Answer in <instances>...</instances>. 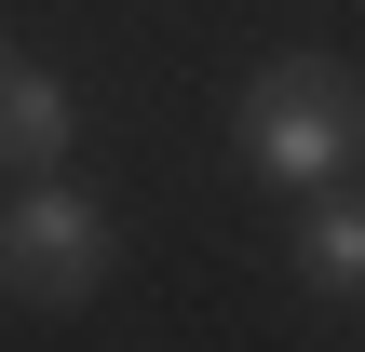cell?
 <instances>
[{
  "mask_svg": "<svg viewBox=\"0 0 365 352\" xmlns=\"http://www.w3.org/2000/svg\"><path fill=\"white\" fill-rule=\"evenodd\" d=\"M68 136H81L68 81H54V68H27V54H14V27H0V176H68Z\"/></svg>",
  "mask_w": 365,
  "mask_h": 352,
  "instance_id": "obj_3",
  "label": "cell"
},
{
  "mask_svg": "<svg viewBox=\"0 0 365 352\" xmlns=\"http://www.w3.org/2000/svg\"><path fill=\"white\" fill-rule=\"evenodd\" d=\"M352 149H365V81L339 54H271L244 81V163L257 176L325 190V176H352Z\"/></svg>",
  "mask_w": 365,
  "mask_h": 352,
  "instance_id": "obj_1",
  "label": "cell"
},
{
  "mask_svg": "<svg viewBox=\"0 0 365 352\" xmlns=\"http://www.w3.org/2000/svg\"><path fill=\"white\" fill-rule=\"evenodd\" d=\"M108 285V203L68 190V176H14L0 203V298L14 312H68Z\"/></svg>",
  "mask_w": 365,
  "mask_h": 352,
  "instance_id": "obj_2",
  "label": "cell"
},
{
  "mask_svg": "<svg viewBox=\"0 0 365 352\" xmlns=\"http://www.w3.org/2000/svg\"><path fill=\"white\" fill-rule=\"evenodd\" d=\"M298 285L312 298H365V203H312L298 217Z\"/></svg>",
  "mask_w": 365,
  "mask_h": 352,
  "instance_id": "obj_4",
  "label": "cell"
}]
</instances>
